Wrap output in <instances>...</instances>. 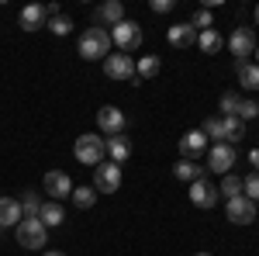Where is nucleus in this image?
Instances as JSON below:
<instances>
[{
    "label": "nucleus",
    "mask_w": 259,
    "mask_h": 256,
    "mask_svg": "<svg viewBox=\"0 0 259 256\" xmlns=\"http://www.w3.org/2000/svg\"><path fill=\"white\" fill-rule=\"evenodd\" d=\"M73 156L80 159L83 166H100L104 156H107V138L94 135V132H83V135L73 142Z\"/></svg>",
    "instance_id": "obj_1"
},
{
    "label": "nucleus",
    "mask_w": 259,
    "mask_h": 256,
    "mask_svg": "<svg viewBox=\"0 0 259 256\" xmlns=\"http://www.w3.org/2000/svg\"><path fill=\"white\" fill-rule=\"evenodd\" d=\"M80 56L83 59H107L111 56V31L107 28H87L80 39Z\"/></svg>",
    "instance_id": "obj_2"
},
{
    "label": "nucleus",
    "mask_w": 259,
    "mask_h": 256,
    "mask_svg": "<svg viewBox=\"0 0 259 256\" xmlns=\"http://www.w3.org/2000/svg\"><path fill=\"white\" fill-rule=\"evenodd\" d=\"M14 236H18V246H21V249H45L49 229L41 225V218H21L18 229H14Z\"/></svg>",
    "instance_id": "obj_3"
},
{
    "label": "nucleus",
    "mask_w": 259,
    "mask_h": 256,
    "mask_svg": "<svg viewBox=\"0 0 259 256\" xmlns=\"http://www.w3.org/2000/svg\"><path fill=\"white\" fill-rule=\"evenodd\" d=\"M111 42L118 45L124 56H128V52H135V49L142 45V24H139V21H128V18H124L121 24L111 28Z\"/></svg>",
    "instance_id": "obj_4"
},
{
    "label": "nucleus",
    "mask_w": 259,
    "mask_h": 256,
    "mask_svg": "<svg viewBox=\"0 0 259 256\" xmlns=\"http://www.w3.org/2000/svg\"><path fill=\"white\" fill-rule=\"evenodd\" d=\"M118 187H121V166L118 163L104 159L100 166H94V191L97 194H114Z\"/></svg>",
    "instance_id": "obj_5"
},
{
    "label": "nucleus",
    "mask_w": 259,
    "mask_h": 256,
    "mask_svg": "<svg viewBox=\"0 0 259 256\" xmlns=\"http://www.w3.org/2000/svg\"><path fill=\"white\" fill-rule=\"evenodd\" d=\"M228 49H232V56H235V62H249V56H252V52H256V31H252V28H245V24H242V28H235V31H232V39H228Z\"/></svg>",
    "instance_id": "obj_6"
},
{
    "label": "nucleus",
    "mask_w": 259,
    "mask_h": 256,
    "mask_svg": "<svg viewBox=\"0 0 259 256\" xmlns=\"http://www.w3.org/2000/svg\"><path fill=\"white\" fill-rule=\"evenodd\" d=\"M225 215H228V222H232V225H252V222H256V201H249L245 194L228 197Z\"/></svg>",
    "instance_id": "obj_7"
},
{
    "label": "nucleus",
    "mask_w": 259,
    "mask_h": 256,
    "mask_svg": "<svg viewBox=\"0 0 259 256\" xmlns=\"http://www.w3.org/2000/svg\"><path fill=\"white\" fill-rule=\"evenodd\" d=\"M235 159H239V156H235V145L218 142V145L207 149V170H211V173H232Z\"/></svg>",
    "instance_id": "obj_8"
},
{
    "label": "nucleus",
    "mask_w": 259,
    "mask_h": 256,
    "mask_svg": "<svg viewBox=\"0 0 259 256\" xmlns=\"http://www.w3.org/2000/svg\"><path fill=\"white\" fill-rule=\"evenodd\" d=\"M41 187H45V194L52 197V201H66V197L73 194V180H69V173H62V170H49L45 180H41Z\"/></svg>",
    "instance_id": "obj_9"
},
{
    "label": "nucleus",
    "mask_w": 259,
    "mask_h": 256,
    "mask_svg": "<svg viewBox=\"0 0 259 256\" xmlns=\"http://www.w3.org/2000/svg\"><path fill=\"white\" fill-rule=\"evenodd\" d=\"M190 201H194V208H214L221 201V194H218V184H211V180H194L190 184Z\"/></svg>",
    "instance_id": "obj_10"
},
{
    "label": "nucleus",
    "mask_w": 259,
    "mask_h": 256,
    "mask_svg": "<svg viewBox=\"0 0 259 256\" xmlns=\"http://www.w3.org/2000/svg\"><path fill=\"white\" fill-rule=\"evenodd\" d=\"M104 73L111 80H135V59L124 56V52H114L104 59Z\"/></svg>",
    "instance_id": "obj_11"
},
{
    "label": "nucleus",
    "mask_w": 259,
    "mask_h": 256,
    "mask_svg": "<svg viewBox=\"0 0 259 256\" xmlns=\"http://www.w3.org/2000/svg\"><path fill=\"white\" fill-rule=\"evenodd\" d=\"M97 125H100L104 135H121V132H124V111L114 107V104H107V107L97 111Z\"/></svg>",
    "instance_id": "obj_12"
},
{
    "label": "nucleus",
    "mask_w": 259,
    "mask_h": 256,
    "mask_svg": "<svg viewBox=\"0 0 259 256\" xmlns=\"http://www.w3.org/2000/svg\"><path fill=\"white\" fill-rule=\"evenodd\" d=\"M204 149H207V135H204L200 128L183 132V138H180V153H183V159H197Z\"/></svg>",
    "instance_id": "obj_13"
},
{
    "label": "nucleus",
    "mask_w": 259,
    "mask_h": 256,
    "mask_svg": "<svg viewBox=\"0 0 259 256\" xmlns=\"http://www.w3.org/2000/svg\"><path fill=\"white\" fill-rule=\"evenodd\" d=\"M121 21H124V4H121V0H104L97 7V28H104V24L114 28Z\"/></svg>",
    "instance_id": "obj_14"
},
{
    "label": "nucleus",
    "mask_w": 259,
    "mask_h": 256,
    "mask_svg": "<svg viewBox=\"0 0 259 256\" xmlns=\"http://www.w3.org/2000/svg\"><path fill=\"white\" fill-rule=\"evenodd\" d=\"M45 18H49V11H45V7H41V4H28V7H24V11H21V28H24V31H38L41 24H45Z\"/></svg>",
    "instance_id": "obj_15"
},
{
    "label": "nucleus",
    "mask_w": 259,
    "mask_h": 256,
    "mask_svg": "<svg viewBox=\"0 0 259 256\" xmlns=\"http://www.w3.org/2000/svg\"><path fill=\"white\" fill-rule=\"evenodd\" d=\"M21 201H14V197H0V229H18V222H21Z\"/></svg>",
    "instance_id": "obj_16"
},
{
    "label": "nucleus",
    "mask_w": 259,
    "mask_h": 256,
    "mask_svg": "<svg viewBox=\"0 0 259 256\" xmlns=\"http://www.w3.org/2000/svg\"><path fill=\"white\" fill-rule=\"evenodd\" d=\"M107 156H111V163H124V159L132 156V138L128 135H111L107 138Z\"/></svg>",
    "instance_id": "obj_17"
},
{
    "label": "nucleus",
    "mask_w": 259,
    "mask_h": 256,
    "mask_svg": "<svg viewBox=\"0 0 259 256\" xmlns=\"http://www.w3.org/2000/svg\"><path fill=\"white\" fill-rule=\"evenodd\" d=\"M197 42V28L194 24H173L169 28V45L173 49H187V45H194Z\"/></svg>",
    "instance_id": "obj_18"
},
{
    "label": "nucleus",
    "mask_w": 259,
    "mask_h": 256,
    "mask_svg": "<svg viewBox=\"0 0 259 256\" xmlns=\"http://www.w3.org/2000/svg\"><path fill=\"white\" fill-rule=\"evenodd\" d=\"M173 177L194 184V180H204V166H197V159H180L177 166H173Z\"/></svg>",
    "instance_id": "obj_19"
},
{
    "label": "nucleus",
    "mask_w": 259,
    "mask_h": 256,
    "mask_svg": "<svg viewBox=\"0 0 259 256\" xmlns=\"http://www.w3.org/2000/svg\"><path fill=\"white\" fill-rule=\"evenodd\" d=\"M38 218H41V225H45V229H52V225H62V222H66V211H62L59 201H45V204H41V211H38Z\"/></svg>",
    "instance_id": "obj_20"
},
{
    "label": "nucleus",
    "mask_w": 259,
    "mask_h": 256,
    "mask_svg": "<svg viewBox=\"0 0 259 256\" xmlns=\"http://www.w3.org/2000/svg\"><path fill=\"white\" fill-rule=\"evenodd\" d=\"M159 69H162L159 56H142V59L135 62V77H142V80H152V77H159Z\"/></svg>",
    "instance_id": "obj_21"
},
{
    "label": "nucleus",
    "mask_w": 259,
    "mask_h": 256,
    "mask_svg": "<svg viewBox=\"0 0 259 256\" xmlns=\"http://www.w3.org/2000/svg\"><path fill=\"white\" fill-rule=\"evenodd\" d=\"M97 191H94V187H73V194H69V201H73V204H76V208H80V211H87V208H94V204H97Z\"/></svg>",
    "instance_id": "obj_22"
},
{
    "label": "nucleus",
    "mask_w": 259,
    "mask_h": 256,
    "mask_svg": "<svg viewBox=\"0 0 259 256\" xmlns=\"http://www.w3.org/2000/svg\"><path fill=\"white\" fill-rule=\"evenodd\" d=\"M221 132H225V142L232 145V142H239V138L245 135V121H239L235 115H232V118H221Z\"/></svg>",
    "instance_id": "obj_23"
},
{
    "label": "nucleus",
    "mask_w": 259,
    "mask_h": 256,
    "mask_svg": "<svg viewBox=\"0 0 259 256\" xmlns=\"http://www.w3.org/2000/svg\"><path fill=\"white\" fill-rule=\"evenodd\" d=\"M239 83L245 90H259V66L256 62H242L239 66Z\"/></svg>",
    "instance_id": "obj_24"
},
{
    "label": "nucleus",
    "mask_w": 259,
    "mask_h": 256,
    "mask_svg": "<svg viewBox=\"0 0 259 256\" xmlns=\"http://www.w3.org/2000/svg\"><path fill=\"white\" fill-rule=\"evenodd\" d=\"M41 204H45V201H41V197L35 194V191H28V194L21 197V215H24V218H38Z\"/></svg>",
    "instance_id": "obj_25"
},
{
    "label": "nucleus",
    "mask_w": 259,
    "mask_h": 256,
    "mask_svg": "<svg viewBox=\"0 0 259 256\" xmlns=\"http://www.w3.org/2000/svg\"><path fill=\"white\" fill-rule=\"evenodd\" d=\"M197 45H200V52H218L221 49V35L214 31V28H207V31L197 35Z\"/></svg>",
    "instance_id": "obj_26"
},
{
    "label": "nucleus",
    "mask_w": 259,
    "mask_h": 256,
    "mask_svg": "<svg viewBox=\"0 0 259 256\" xmlns=\"http://www.w3.org/2000/svg\"><path fill=\"white\" fill-rule=\"evenodd\" d=\"M221 197H239L242 194V177H235V173H225V180H221L218 187Z\"/></svg>",
    "instance_id": "obj_27"
},
{
    "label": "nucleus",
    "mask_w": 259,
    "mask_h": 256,
    "mask_svg": "<svg viewBox=\"0 0 259 256\" xmlns=\"http://www.w3.org/2000/svg\"><path fill=\"white\" fill-rule=\"evenodd\" d=\"M200 132L207 135V142L214 138V145H218V142H225V132H221V118H207V121H204V128H200Z\"/></svg>",
    "instance_id": "obj_28"
},
{
    "label": "nucleus",
    "mask_w": 259,
    "mask_h": 256,
    "mask_svg": "<svg viewBox=\"0 0 259 256\" xmlns=\"http://www.w3.org/2000/svg\"><path fill=\"white\" fill-rule=\"evenodd\" d=\"M49 31L52 35H69L73 31V21L66 18V14H56V18H49Z\"/></svg>",
    "instance_id": "obj_29"
},
{
    "label": "nucleus",
    "mask_w": 259,
    "mask_h": 256,
    "mask_svg": "<svg viewBox=\"0 0 259 256\" xmlns=\"http://www.w3.org/2000/svg\"><path fill=\"white\" fill-rule=\"evenodd\" d=\"M256 115H259L256 100H239V111H235V118H239V121H252Z\"/></svg>",
    "instance_id": "obj_30"
},
{
    "label": "nucleus",
    "mask_w": 259,
    "mask_h": 256,
    "mask_svg": "<svg viewBox=\"0 0 259 256\" xmlns=\"http://www.w3.org/2000/svg\"><path fill=\"white\" fill-rule=\"evenodd\" d=\"M242 194L249 197V201H259V173H249V177L242 180Z\"/></svg>",
    "instance_id": "obj_31"
},
{
    "label": "nucleus",
    "mask_w": 259,
    "mask_h": 256,
    "mask_svg": "<svg viewBox=\"0 0 259 256\" xmlns=\"http://www.w3.org/2000/svg\"><path fill=\"white\" fill-rule=\"evenodd\" d=\"M239 111V94H221V118H232Z\"/></svg>",
    "instance_id": "obj_32"
},
{
    "label": "nucleus",
    "mask_w": 259,
    "mask_h": 256,
    "mask_svg": "<svg viewBox=\"0 0 259 256\" xmlns=\"http://www.w3.org/2000/svg\"><path fill=\"white\" fill-rule=\"evenodd\" d=\"M194 24H197L200 31H207V28L214 24V18H211V11H207V7H200V11H194Z\"/></svg>",
    "instance_id": "obj_33"
},
{
    "label": "nucleus",
    "mask_w": 259,
    "mask_h": 256,
    "mask_svg": "<svg viewBox=\"0 0 259 256\" xmlns=\"http://www.w3.org/2000/svg\"><path fill=\"white\" fill-rule=\"evenodd\" d=\"M152 11L156 14H169L173 11V0H152Z\"/></svg>",
    "instance_id": "obj_34"
},
{
    "label": "nucleus",
    "mask_w": 259,
    "mask_h": 256,
    "mask_svg": "<svg viewBox=\"0 0 259 256\" xmlns=\"http://www.w3.org/2000/svg\"><path fill=\"white\" fill-rule=\"evenodd\" d=\"M249 163L256 166V173H259V149H252V153H249Z\"/></svg>",
    "instance_id": "obj_35"
},
{
    "label": "nucleus",
    "mask_w": 259,
    "mask_h": 256,
    "mask_svg": "<svg viewBox=\"0 0 259 256\" xmlns=\"http://www.w3.org/2000/svg\"><path fill=\"white\" fill-rule=\"evenodd\" d=\"M41 256H66V253H59V249H41Z\"/></svg>",
    "instance_id": "obj_36"
},
{
    "label": "nucleus",
    "mask_w": 259,
    "mask_h": 256,
    "mask_svg": "<svg viewBox=\"0 0 259 256\" xmlns=\"http://www.w3.org/2000/svg\"><path fill=\"white\" fill-rule=\"evenodd\" d=\"M256 24H259V4H256Z\"/></svg>",
    "instance_id": "obj_37"
},
{
    "label": "nucleus",
    "mask_w": 259,
    "mask_h": 256,
    "mask_svg": "<svg viewBox=\"0 0 259 256\" xmlns=\"http://www.w3.org/2000/svg\"><path fill=\"white\" fill-rule=\"evenodd\" d=\"M252 56H256V59H259V45H256V52H252Z\"/></svg>",
    "instance_id": "obj_38"
},
{
    "label": "nucleus",
    "mask_w": 259,
    "mask_h": 256,
    "mask_svg": "<svg viewBox=\"0 0 259 256\" xmlns=\"http://www.w3.org/2000/svg\"><path fill=\"white\" fill-rule=\"evenodd\" d=\"M194 256H211V253H194Z\"/></svg>",
    "instance_id": "obj_39"
}]
</instances>
